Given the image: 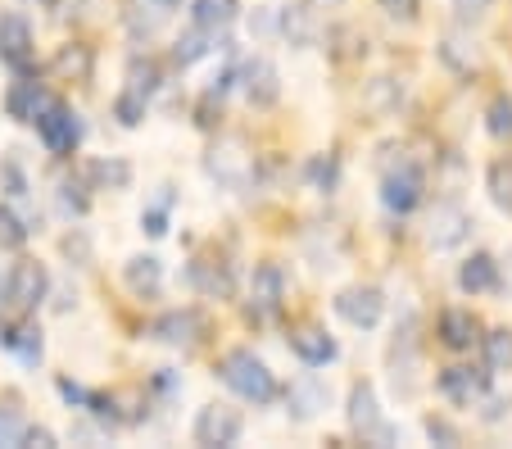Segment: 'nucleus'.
<instances>
[{
  "instance_id": "obj_1",
  "label": "nucleus",
  "mask_w": 512,
  "mask_h": 449,
  "mask_svg": "<svg viewBox=\"0 0 512 449\" xmlns=\"http://www.w3.org/2000/svg\"><path fill=\"white\" fill-rule=\"evenodd\" d=\"M218 377H223L227 386H232L241 400H250V404H272L281 395L272 368L254 350H227L223 363H218Z\"/></svg>"
},
{
  "instance_id": "obj_2",
  "label": "nucleus",
  "mask_w": 512,
  "mask_h": 449,
  "mask_svg": "<svg viewBox=\"0 0 512 449\" xmlns=\"http://www.w3.org/2000/svg\"><path fill=\"white\" fill-rule=\"evenodd\" d=\"M46 291H50L46 268H41L37 259H19V264L5 273V282H0V309L10 313V318H28V313L46 300Z\"/></svg>"
},
{
  "instance_id": "obj_3",
  "label": "nucleus",
  "mask_w": 512,
  "mask_h": 449,
  "mask_svg": "<svg viewBox=\"0 0 512 449\" xmlns=\"http://www.w3.org/2000/svg\"><path fill=\"white\" fill-rule=\"evenodd\" d=\"M32 127H37L41 146H46L55 159H68L73 150H78V141H82V123H78V114H73V109H68L64 100H55V96H50V105L41 109L37 118H32Z\"/></svg>"
},
{
  "instance_id": "obj_4",
  "label": "nucleus",
  "mask_w": 512,
  "mask_h": 449,
  "mask_svg": "<svg viewBox=\"0 0 512 449\" xmlns=\"http://www.w3.org/2000/svg\"><path fill=\"white\" fill-rule=\"evenodd\" d=\"M349 427H354L363 440H372V445H395L399 440V431L381 418L377 391H372L368 381H358L354 391H349Z\"/></svg>"
},
{
  "instance_id": "obj_5",
  "label": "nucleus",
  "mask_w": 512,
  "mask_h": 449,
  "mask_svg": "<svg viewBox=\"0 0 512 449\" xmlns=\"http://www.w3.org/2000/svg\"><path fill=\"white\" fill-rule=\"evenodd\" d=\"M0 64H10L14 73H32L37 64V46H32V28L19 14H0Z\"/></svg>"
},
{
  "instance_id": "obj_6",
  "label": "nucleus",
  "mask_w": 512,
  "mask_h": 449,
  "mask_svg": "<svg viewBox=\"0 0 512 449\" xmlns=\"http://www.w3.org/2000/svg\"><path fill=\"white\" fill-rule=\"evenodd\" d=\"M467 232H472V214L454 200H440L431 209V223H426V245L431 250H454V245L467 241Z\"/></svg>"
},
{
  "instance_id": "obj_7",
  "label": "nucleus",
  "mask_w": 512,
  "mask_h": 449,
  "mask_svg": "<svg viewBox=\"0 0 512 449\" xmlns=\"http://www.w3.org/2000/svg\"><path fill=\"white\" fill-rule=\"evenodd\" d=\"M177 10H182V0H127L123 23L136 41H150L177 19Z\"/></svg>"
},
{
  "instance_id": "obj_8",
  "label": "nucleus",
  "mask_w": 512,
  "mask_h": 449,
  "mask_svg": "<svg viewBox=\"0 0 512 449\" xmlns=\"http://www.w3.org/2000/svg\"><path fill=\"white\" fill-rule=\"evenodd\" d=\"M422 173H417L413 164H399L386 173V182H381V205L390 209V214H413L417 205H422Z\"/></svg>"
},
{
  "instance_id": "obj_9",
  "label": "nucleus",
  "mask_w": 512,
  "mask_h": 449,
  "mask_svg": "<svg viewBox=\"0 0 512 449\" xmlns=\"http://www.w3.org/2000/svg\"><path fill=\"white\" fill-rule=\"evenodd\" d=\"M281 300H286V277H281L277 264H259L250 282V318L254 323H268L281 313Z\"/></svg>"
},
{
  "instance_id": "obj_10",
  "label": "nucleus",
  "mask_w": 512,
  "mask_h": 449,
  "mask_svg": "<svg viewBox=\"0 0 512 449\" xmlns=\"http://www.w3.org/2000/svg\"><path fill=\"white\" fill-rule=\"evenodd\" d=\"M236 82H241V87H245V96H250V105H259V109L277 105V96H281L277 64H272V59H263V55L245 59L241 69H236Z\"/></svg>"
},
{
  "instance_id": "obj_11",
  "label": "nucleus",
  "mask_w": 512,
  "mask_h": 449,
  "mask_svg": "<svg viewBox=\"0 0 512 449\" xmlns=\"http://www.w3.org/2000/svg\"><path fill=\"white\" fill-rule=\"evenodd\" d=\"M336 313L345 318L349 327H377L381 323V313H386V300H381L377 286H349V291L336 295Z\"/></svg>"
},
{
  "instance_id": "obj_12",
  "label": "nucleus",
  "mask_w": 512,
  "mask_h": 449,
  "mask_svg": "<svg viewBox=\"0 0 512 449\" xmlns=\"http://www.w3.org/2000/svg\"><path fill=\"white\" fill-rule=\"evenodd\" d=\"M195 445H236L241 440V413L227 409V404H209L195 418Z\"/></svg>"
},
{
  "instance_id": "obj_13",
  "label": "nucleus",
  "mask_w": 512,
  "mask_h": 449,
  "mask_svg": "<svg viewBox=\"0 0 512 449\" xmlns=\"http://www.w3.org/2000/svg\"><path fill=\"white\" fill-rule=\"evenodd\" d=\"M150 336L164 345H195L204 336V318L195 309H173V313H164V318H155Z\"/></svg>"
},
{
  "instance_id": "obj_14",
  "label": "nucleus",
  "mask_w": 512,
  "mask_h": 449,
  "mask_svg": "<svg viewBox=\"0 0 512 449\" xmlns=\"http://www.w3.org/2000/svg\"><path fill=\"white\" fill-rule=\"evenodd\" d=\"M290 350H295V359H300L304 368H322V363H331L340 354L336 341H331L322 327H313V323H304V327L290 332Z\"/></svg>"
},
{
  "instance_id": "obj_15",
  "label": "nucleus",
  "mask_w": 512,
  "mask_h": 449,
  "mask_svg": "<svg viewBox=\"0 0 512 449\" xmlns=\"http://www.w3.org/2000/svg\"><path fill=\"white\" fill-rule=\"evenodd\" d=\"M209 173L223 186H245L254 173V159L245 155L236 141H223V146H213V155H209Z\"/></svg>"
},
{
  "instance_id": "obj_16",
  "label": "nucleus",
  "mask_w": 512,
  "mask_h": 449,
  "mask_svg": "<svg viewBox=\"0 0 512 449\" xmlns=\"http://www.w3.org/2000/svg\"><path fill=\"white\" fill-rule=\"evenodd\" d=\"M435 386H440V395H445L449 404H476L485 395V372H476V368H445Z\"/></svg>"
},
{
  "instance_id": "obj_17",
  "label": "nucleus",
  "mask_w": 512,
  "mask_h": 449,
  "mask_svg": "<svg viewBox=\"0 0 512 449\" xmlns=\"http://www.w3.org/2000/svg\"><path fill=\"white\" fill-rule=\"evenodd\" d=\"M46 105H50V96L41 91V82L32 78V73H23L10 87V96H5V109H10V118H19V123H32Z\"/></svg>"
},
{
  "instance_id": "obj_18",
  "label": "nucleus",
  "mask_w": 512,
  "mask_h": 449,
  "mask_svg": "<svg viewBox=\"0 0 512 449\" xmlns=\"http://www.w3.org/2000/svg\"><path fill=\"white\" fill-rule=\"evenodd\" d=\"M281 32L290 37V46H318L322 37V23L313 5H286L281 10Z\"/></svg>"
},
{
  "instance_id": "obj_19",
  "label": "nucleus",
  "mask_w": 512,
  "mask_h": 449,
  "mask_svg": "<svg viewBox=\"0 0 512 449\" xmlns=\"http://www.w3.org/2000/svg\"><path fill=\"white\" fill-rule=\"evenodd\" d=\"M458 286H463L467 295L499 291V264H494V254H472V259L458 268Z\"/></svg>"
},
{
  "instance_id": "obj_20",
  "label": "nucleus",
  "mask_w": 512,
  "mask_h": 449,
  "mask_svg": "<svg viewBox=\"0 0 512 449\" xmlns=\"http://www.w3.org/2000/svg\"><path fill=\"white\" fill-rule=\"evenodd\" d=\"M241 19V0H191V23L209 32H227Z\"/></svg>"
},
{
  "instance_id": "obj_21",
  "label": "nucleus",
  "mask_w": 512,
  "mask_h": 449,
  "mask_svg": "<svg viewBox=\"0 0 512 449\" xmlns=\"http://www.w3.org/2000/svg\"><path fill=\"white\" fill-rule=\"evenodd\" d=\"M481 323H476L467 309H445L440 313V341L449 345V350H472L476 341H481Z\"/></svg>"
},
{
  "instance_id": "obj_22",
  "label": "nucleus",
  "mask_w": 512,
  "mask_h": 449,
  "mask_svg": "<svg viewBox=\"0 0 512 449\" xmlns=\"http://www.w3.org/2000/svg\"><path fill=\"white\" fill-rule=\"evenodd\" d=\"M0 345H5V350H10L19 363H41V327L28 323V318H19L14 327H5Z\"/></svg>"
},
{
  "instance_id": "obj_23",
  "label": "nucleus",
  "mask_w": 512,
  "mask_h": 449,
  "mask_svg": "<svg viewBox=\"0 0 512 449\" xmlns=\"http://www.w3.org/2000/svg\"><path fill=\"white\" fill-rule=\"evenodd\" d=\"M286 404H290V413L300 422H309L313 413L327 404V391H322V381L318 377H300V381H290V391H286Z\"/></svg>"
},
{
  "instance_id": "obj_24",
  "label": "nucleus",
  "mask_w": 512,
  "mask_h": 449,
  "mask_svg": "<svg viewBox=\"0 0 512 449\" xmlns=\"http://www.w3.org/2000/svg\"><path fill=\"white\" fill-rule=\"evenodd\" d=\"M127 286H132L136 295H159V286H164V268H159L155 254H136V259H127Z\"/></svg>"
},
{
  "instance_id": "obj_25",
  "label": "nucleus",
  "mask_w": 512,
  "mask_h": 449,
  "mask_svg": "<svg viewBox=\"0 0 512 449\" xmlns=\"http://www.w3.org/2000/svg\"><path fill=\"white\" fill-rule=\"evenodd\" d=\"M218 41H223V32H209V28H195V23H191V32L177 41L173 59L182 64V69H191V64H200V59L209 55V50H218Z\"/></svg>"
},
{
  "instance_id": "obj_26",
  "label": "nucleus",
  "mask_w": 512,
  "mask_h": 449,
  "mask_svg": "<svg viewBox=\"0 0 512 449\" xmlns=\"http://www.w3.org/2000/svg\"><path fill=\"white\" fill-rule=\"evenodd\" d=\"M159 82H164V69H159V64H155L150 55H145V59L136 55L132 64H127V87H123V91H132V96L150 100V96L159 91Z\"/></svg>"
},
{
  "instance_id": "obj_27",
  "label": "nucleus",
  "mask_w": 512,
  "mask_h": 449,
  "mask_svg": "<svg viewBox=\"0 0 512 449\" xmlns=\"http://www.w3.org/2000/svg\"><path fill=\"white\" fill-rule=\"evenodd\" d=\"M28 236H32V223L14 205H5V200H0V250H23V245H28Z\"/></svg>"
},
{
  "instance_id": "obj_28",
  "label": "nucleus",
  "mask_w": 512,
  "mask_h": 449,
  "mask_svg": "<svg viewBox=\"0 0 512 449\" xmlns=\"http://www.w3.org/2000/svg\"><path fill=\"white\" fill-rule=\"evenodd\" d=\"M191 282L200 286L204 295H213V300H218V295H232V273H227V264L218 268V264H191Z\"/></svg>"
},
{
  "instance_id": "obj_29",
  "label": "nucleus",
  "mask_w": 512,
  "mask_h": 449,
  "mask_svg": "<svg viewBox=\"0 0 512 449\" xmlns=\"http://www.w3.org/2000/svg\"><path fill=\"white\" fill-rule=\"evenodd\" d=\"M481 345H485V368H494V372L512 368V332H490V336H481Z\"/></svg>"
},
{
  "instance_id": "obj_30",
  "label": "nucleus",
  "mask_w": 512,
  "mask_h": 449,
  "mask_svg": "<svg viewBox=\"0 0 512 449\" xmlns=\"http://www.w3.org/2000/svg\"><path fill=\"white\" fill-rule=\"evenodd\" d=\"M485 127H490V137H512V96H499L485 114Z\"/></svg>"
},
{
  "instance_id": "obj_31",
  "label": "nucleus",
  "mask_w": 512,
  "mask_h": 449,
  "mask_svg": "<svg viewBox=\"0 0 512 449\" xmlns=\"http://www.w3.org/2000/svg\"><path fill=\"white\" fill-rule=\"evenodd\" d=\"M490 196L499 209H512V164H494L490 168Z\"/></svg>"
},
{
  "instance_id": "obj_32",
  "label": "nucleus",
  "mask_w": 512,
  "mask_h": 449,
  "mask_svg": "<svg viewBox=\"0 0 512 449\" xmlns=\"http://www.w3.org/2000/svg\"><path fill=\"white\" fill-rule=\"evenodd\" d=\"M114 114H118V123H123V127H136L145 118V100L132 96V91H123V96L114 100Z\"/></svg>"
},
{
  "instance_id": "obj_33",
  "label": "nucleus",
  "mask_w": 512,
  "mask_h": 449,
  "mask_svg": "<svg viewBox=\"0 0 512 449\" xmlns=\"http://www.w3.org/2000/svg\"><path fill=\"white\" fill-rule=\"evenodd\" d=\"M168 205H173V200L164 196L155 209H145V214H141V227H145L150 236H164V232H168Z\"/></svg>"
},
{
  "instance_id": "obj_34",
  "label": "nucleus",
  "mask_w": 512,
  "mask_h": 449,
  "mask_svg": "<svg viewBox=\"0 0 512 449\" xmlns=\"http://www.w3.org/2000/svg\"><path fill=\"white\" fill-rule=\"evenodd\" d=\"M59 73H78V78H87V73H91V55H87V50H64V55H59Z\"/></svg>"
},
{
  "instance_id": "obj_35",
  "label": "nucleus",
  "mask_w": 512,
  "mask_h": 449,
  "mask_svg": "<svg viewBox=\"0 0 512 449\" xmlns=\"http://www.w3.org/2000/svg\"><path fill=\"white\" fill-rule=\"evenodd\" d=\"M23 431H28V422H23V418L0 413V445H23Z\"/></svg>"
},
{
  "instance_id": "obj_36",
  "label": "nucleus",
  "mask_w": 512,
  "mask_h": 449,
  "mask_svg": "<svg viewBox=\"0 0 512 449\" xmlns=\"http://www.w3.org/2000/svg\"><path fill=\"white\" fill-rule=\"evenodd\" d=\"M91 177H96V182H109V186H127L132 168H127V164H96V168H91Z\"/></svg>"
},
{
  "instance_id": "obj_37",
  "label": "nucleus",
  "mask_w": 512,
  "mask_h": 449,
  "mask_svg": "<svg viewBox=\"0 0 512 449\" xmlns=\"http://www.w3.org/2000/svg\"><path fill=\"white\" fill-rule=\"evenodd\" d=\"M490 5H494V0H454V14H458L463 23H472V19H481Z\"/></svg>"
},
{
  "instance_id": "obj_38",
  "label": "nucleus",
  "mask_w": 512,
  "mask_h": 449,
  "mask_svg": "<svg viewBox=\"0 0 512 449\" xmlns=\"http://www.w3.org/2000/svg\"><path fill=\"white\" fill-rule=\"evenodd\" d=\"M426 436H431V440H445V445H458V431L449 427V422H440V418H426Z\"/></svg>"
},
{
  "instance_id": "obj_39",
  "label": "nucleus",
  "mask_w": 512,
  "mask_h": 449,
  "mask_svg": "<svg viewBox=\"0 0 512 449\" xmlns=\"http://www.w3.org/2000/svg\"><path fill=\"white\" fill-rule=\"evenodd\" d=\"M386 14H395V19H413L417 14V0H377Z\"/></svg>"
},
{
  "instance_id": "obj_40",
  "label": "nucleus",
  "mask_w": 512,
  "mask_h": 449,
  "mask_svg": "<svg viewBox=\"0 0 512 449\" xmlns=\"http://www.w3.org/2000/svg\"><path fill=\"white\" fill-rule=\"evenodd\" d=\"M59 395H64L68 404H87V395H91V391H82L78 381H68V377H64V381H59Z\"/></svg>"
},
{
  "instance_id": "obj_41",
  "label": "nucleus",
  "mask_w": 512,
  "mask_h": 449,
  "mask_svg": "<svg viewBox=\"0 0 512 449\" xmlns=\"http://www.w3.org/2000/svg\"><path fill=\"white\" fill-rule=\"evenodd\" d=\"M23 445H41V449H50V445H55V436H50L46 427H28V431H23Z\"/></svg>"
},
{
  "instance_id": "obj_42",
  "label": "nucleus",
  "mask_w": 512,
  "mask_h": 449,
  "mask_svg": "<svg viewBox=\"0 0 512 449\" xmlns=\"http://www.w3.org/2000/svg\"><path fill=\"white\" fill-rule=\"evenodd\" d=\"M327 5H340V0H327Z\"/></svg>"
}]
</instances>
